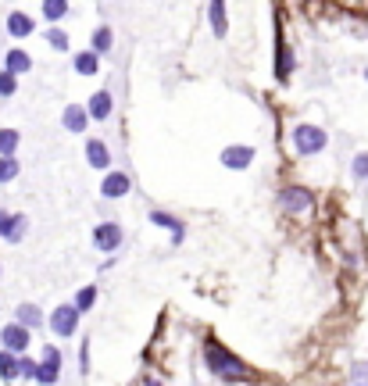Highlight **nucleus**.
Here are the masks:
<instances>
[{
	"mask_svg": "<svg viewBox=\"0 0 368 386\" xmlns=\"http://www.w3.org/2000/svg\"><path fill=\"white\" fill-rule=\"evenodd\" d=\"M129 190H133V179L126 176V172H118V168L104 172V183H100V197L104 201H122Z\"/></svg>",
	"mask_w": 368,
	"mask_h": 386,
	"instance_id": "obj_9",
	"label": "nucleus"
},
{
	"mask_svg": "<svg viewBox=\"0 0 368 386\" xmlns=\"http://www.w3.org/2000/svg\"><path fill=\"white\" fill-rule=\"evenodd\" d=\"M0 275H4V265H0Z\"/></svg>",
	"mask_w": 368,
	"mask_h": 386,
	"instance_id": "obj_36",
	"label": "nucleus"
},
{
	"mask_svg": "<svg viewBox=\"0 0 368 386\" xmlns=\"http://www.w3.org/2000/svg\"><path fill=\"white\" fill-rule=\"evenodd\" d=\"M8 222H11V211H0V240H4V232H8Z\"/></svg>",
	"mask_w": 368,
	"mask_h": 386,
	"instance_id": "obj_33",
	"label": "nucleus"
},
{
	"mask_svg": "<svg viewBox=\"0 0 368 386\" xmlns=\"http://www.w3.org/2000/svg\"><path fill=\"white\" fill-rule=\"evenodd\" d=\"M254 158H258V150L251 143H229V147H222V154H218L222 168H229V172H247L254 165Z\"/></svg>",
	"mask_w": 368,
	"mask_h": 386,
	"instance_id": "obj_4",
	"label": "nucleus"
},
{
	"mask_svg": "<svg viewBox=\"0 0 368 386\" xmlns=\"http://www.w3.org/2000/svg\"><path fill=\"white\" fill-rule=\"evenodd\" d=\"M18 176H22V161L18 158H0V186L14 183Z\"/></svg>",
	"mask_w": 368,
	"mask_h": 386,
	"instance_id": "obj_26",
	"label": "nucleus"
},
{
	"mask_svg": "<svg viewBox=\"0 0 368 386\" xmlns=\"http://www.w3.org/2000/svg\"><path fill=\"white\" fill-rule=\"evenodd\" d=\"M18 93V75H11L8 68H0V100H11Z\"/></svg>",
	"mask_w": 368,
	"mask_h": 386,
	"instance_id": "obj_29",
	"label": "nucleus"
},
{
	"mask_svg": "<svg viewBox=\"0 0 368 386\" xmlns=\"http://www.w3.org/2000/svg\"><path fill=\"white\" fill-rule=\"evenodd\" d=\"M14 322H18V326H26V329H39V326H43V311H39L36 304H18L14 308Z\"/></svg>",
	"mask_w": 368,
	"mask_h": 386,
	"instance_id": "obj_20",
	"label": "nucleus"
},
{
	"mask_svg": "<svg viewBox=\"0 0 368 386\" xmlns=\"http://www.w3.org/2000/svg\"><path fill=\"white\" fill-rule=\"evenodd\" d=\"M351 383H354V386H368V361L351 365Z\"/></svg>",
	"mask_w": 368,
	"mask_h": 386,
	"instance_id": "obj_30",
	"label": "nucleus"
},
{
	"mask_svg": "<svg viewBox=\"0 0 368 386\" xmlns=\"http://www.w3.org/2000/svg\"><path fill=\"white\" fill-rule=\"evenodd\" d=\"M293 68H297V57H293V50L286 47L282 39H275V79H279V82H290Z\"/></svg>",
	"mask_w": 368,
	"mask_h": 386,
	"instance_id": "obj_14",
	"label": "nucleus"
},
{
	"mask_svg": "<svg viewBox=\"0 0 368 386\" xmlns=\"http://www.w3.org/2000/svg\"><path fill=\"white\" fill-rule=\"evenodd\" d=\"M90 125V115H86V104H65V111H61V129L72 136H83Z\"/></svg>",
	"mask_w": 368,
	"mask_h": 386,
	"instance_id": "obj_10",
	"label": "nucleus"
},
{
	"mask_svg": "<svg viewBox=\"0 0 368 386\" xmlns=\"http://www.w3.org/2000/svg\"><path fill=\"white\" fill-rule=\"evenodd\" d=\"M111 147L100 140V136H90L86 140V165L90 168H97V172H111Z\"/></svg>",
	"mask_w": 368,
	"mask_h": 386,
	"instance_id": "obj_11",
	"label": "nucleus"
},
{
	"mask_svg": "<svg viewBox=\"0 0 368 386\" xmlns=\"http://www.w3.org/2000/svg\"><path fill=\"white\" fill-rule=\"evenodd\" d=\"M122 240H126V232H122L118 222H100L93 229V243H97V250H104V254L122 250Z\"/></svg>",
	"mask_w": 368,
	"mask_h": 386,
	"instance_id": "obj_8",
	"label": "nucleus"
},
{
	"mask_svg": "<svg viewBox=\"0 0 368 386\" xmlns=\"http://www.w3.org/2000/svg\"><path fill=\"white\" fill-rule=\"evenodd\" d=\"M151 226H157V229H168L175 247H179L182 240H186V226H182V219H175L172 211H161V208H154V211H151Z\"/></svg>",
	"mask_w": 368,
	"mask_h": 386,
	"instance_id": "obj_13",
	"label": "nucleus"
},
{
	"mask_svg": "<svg viewBox=\"0 0 368 386\" xmlns=\"http://www.w3.org/2000/svg\"><path fill=\"white\" fill-rule=\"evenodd\" d=\"M204 365H208V372L218 376L222 383H247L251 379V369L243 365L229 347H222L215 336L204 340Z\"/></svg>",
	"mask_w": 368,
	"mask_h": 386,
	"instance_id": "obj_1",
	"label": "nucleus"
},
{
	"mask_svg": "<svg viewBox=\"0 0 368 386\" xmlns=\"http://www.w3.org/2000/svg\"><path fill=\"white\" fill-rule=\"evenodd\" d=\"M43 39H47V47H50L54 54H68V50H72V39H68V33L61 29V26H50V29L43 33Z\"/></svg>",
	"mask_w": 368,
	"mask_h": 386,
	"instance_id": "obj_22",
	"label": "nucleus"
},
{
	"mask_svg": "<svg viewBox=\"0 0 368 386\" xmlns=\"http://www.w3.org/2000/svg\"><path fill=\"white\" fill-rule=\"evenodd\" d=\"M36 365H39V361H32V358H26V354H18V372H22V379H36Z\"/></svg>",
	"mask_w": 368,
	"mask_h": 386,
	"instance_id": "obj_31",
	"label": "nucleus"
},
{
	"mask_svg": "<svg viewBox=\"0 0 368 386\" xmlns=\"http://www.w3.org/2000/svg\"><path fill=\"white\" fill-rule=\"evenodd\" d=\"M143 386H165V383H161V379H154V376H147V379H143Z\"/></svg>",
	"mask_w": 368,
	"mask_h": 386,
	"instance_id": "obj_34",
	"label": "nucleus"
},
{
	"mask_svg": "<svg viewBox=\"0 0 368 386\" xmlns=\"http://www.w3.org/2000/svg\"><path fill=\"white\" fill-rule=\"evenodd\" d=\"M8 33H11L14 39H26V36L36 33V21H32L26 11H11V15H8Z\"/></svg>",
	"mask_w": 368,
	"mask_h": 386,
	"instance_id": "obj_17",
	"label": "nucleus"
},
{
	"mask_svg": "<svg viewBox=\"0 0 368 386\" xmlns=\"http://www.w3.org/2000/svg\"><path fill=\"white\" fill-rule=\"evenodd\" d=\"M26 236H29V214H11L8 232H4V240H8V243H22Z\"/></svg>",
	"mask_w": 368,
	"mask_h": 386,
	"instance_id": "obj_21",
	"label": "nucleus"
},
{
	"mask_svg": "<svg viewBox=\"0 0 368 386\" xmlns=\"http://www.w3.org/2000/svg\"><path fill=\"white\" fill-rule=\"evenodd\" d=\"M72 68H75V75H86V79H93V75L100 72V57H97L93 50H79V54L72 57Z\"/></svg>",
	"mask_w": 368,
	"mask_h": 386,
	"instance_id": "obj_19",
	"label": "nucleus"
},
{
	"mask_svg": "<svg viewBox=\"0 0 368 386\" xmlns=\"http://www.w3.org/2000/svg\"><path fill=\"white\" fill-rule=\"evenodd\" d=\"M57 379H61V351L47 343L43 358H39V365H36V383L39 386H57Z\"/></svg>",
	"mask_w": 368,
	"mask_h": 386,
	"instance_id": "obj_6",
	"label": "nucleus"
},
{
	"mask_svg": "<svg viewBox=\"0 0 368 386\" xmlns=\"http://www.w3.org/2000/svg\"><path fill=\"white\" fill-rule=\"evenodd\" d=\"M351 176H354L358 186L368 179V150H358V154H354V161H351Z\"/></svg>",
	"mask_w": 368,
	"mask_h": 386,
	"instance_id": "obj_28",
	"label": "nucleus"
},
{
	"mask_svg": "<svg viewBox=\"0 0 368 386\" xmlns=\"http://www.w3.org/2000/svg\"><path fill=\"white\" fill-rule=\"evenodd\" d=\"M79 369H83V376L90 372V340H83V351H79Z\"/></svg>",
	"mask_w": 368,
	"mask_h": 386,
	"instance_id": "obj_32",
	"label": "nucleus"
},
{
	"mask_svg": "<svg viewBox=\"0 0 368 386\" xmlns=\"http://www.w3.org/2000/svg\"><path fill=\"white\" fill-rule=\"evenodd\" d=\"M18 376H22V372H18V354H11V351L0 347V379H4V383H14Z\"/></svg>",
	"mask_w": 368,
	"mask_h": 386,
	"instance_id": "obj_24",
	"label": "nucleus"
},
{
	"mask_svg": "<svg viewBox=\"0 0 368 386\" xmlns=\"http://www.w3.org/2000/svg\"><path fill=\"white\" fill-rule=\"evenodd\" d=\"M97 286H83V290H79L75 293V300H72V304L79 308V315H86V311H93V304H97Z\"/></svg>",
	"mask_w": 368,
	"mask_h": 386,
	"instance_id": "obj_27",
	"label": "nucleus"
},
{
	"mask_svg": "<svg viewBox=\"0 0 368 386\" xmlns=\"http://www.w3.org/2000/svg\"><path fill=\"white\" fill-rule=\"evenodd\" d=\"M4 68H8L11 75L22 79L26 72H32V57H29L22 47H11V50H4Z\"/></svg>",
	"mask_w": 368,
	"mask_h": 386,
	"instance_id": "obj_15",
	"label": "nucleus"
},
{
	"mask_svg": "<svg viewBox=\"0 0 368 386\" xmlns=\"http://www.w3.org/2000/svg\"><path fill=\"white\" fill-rule=\"evenodd\" d=\"M365 82H368V64H365Z\"/></svg>",
	"mask_w": 368,
	"mask_h": 386,
	"instance_id": "obj_35",
	"label": "nucleus"
},
{
	"mask_svg": "<svg viewBox=\"0 0 368 386\" xmlns=\"http://www.w3.org/2000/svg\"><path fill=\"white\" fill-rule=\"evenodd\" d=\"M86 115H90V122H108L115 115V97H111V90H97L86 100Z\"/></svg>",
	"mask_w": 368,
	"mask_h": 386,
	"instance_id": "obj_12",
	"label": "nucleus"
},
{
	"mask_svg": "<svg viewBox=\"0 0 368 386\" xmlns=\"http://www.w3.org/2000/svg\"><path fill=\"white\" fill-rule=\"evenodd\" d=\"M39 11H43L47 21H65L72 8H68V0H43V4H39Z\"/></svg>",
	"mask_w": 368,
	"mask_h": 386,
	"instance_id": "obj_25",
	"label": "nucleus"
},
{
	"mask_svg": "<svg viewBox=\"0 0 368 386\" xmlns=\"http://www.w3.org/2000/svg\"><path fill=\"white\" fill-rule=\"evenodd\" d=\"M290 143H293V154L297 158H315L329 147V133L315 122H297L293 133H290Z\"/></svg>",
	"mask_w": 368,
	"mask_h": 386,
	"instance_id": "obj_2",
	"label": "nucleus"
},
{
	"mask_svg": "<svg viewBox=\"0 0 368 386\" xmlns=\"http://www.w3.org/2000/svg\"><path fill=\"white\" fill-rule=\"evenodd\" d=\"M22 147V133L18 129H0V158H14Z\"/></svg>",
	"mask_w": 368,
	"mask_h": 386,
	"instance_id": "obj_23",
	"label": "nucleus"
},
{
	"mask_svg": "<svg viewBox=\"0 0 368 386\" xmlns=\"http://www.w3.org/2000/svg\"><path fill=\"white\" fill-rule=\"evenodd\" d=\"M29 343H32V329L18 326V322H8V326L0 329V347L11 351V354H26Z\"/></svg>",
	"mask_w": 368,
	"mask_h": 386,
	"instance_id": "obj_7",
	"label": "nucleus"
},
{
	"mask_svg": "<svg viewBox=\"0 0 368 386\" xmlns=\"http://www.w3.org/2000/svg\"><path fill=\"white\" fill-rule=\"evenodd\" d=\"M208 21H211V33L222 39L229 33V11H226V0H211L208 4Z\"/></svg>",
	"mask_w": 368,
	"mask_h": 386,
	"instance_id": "obj_16",
	"label": "nucleus"
},
{
	"mask_svg": "<svg viewBox=\"0 0 368 386\" xmlns=\"http://www.w3.org/2000/svg\"><path fill=\"white\" fill-rule=\"evenodd\" d=\"M275 201H279V211L282 214H308L315 208V193L308 186H297L293 183V186H282Z\"/></svg>",
	"mask_w": 368,
	"mask_h": 386,
	"instance_id": "obj_3",
	"label": "nucleus"
},
{
	"mask_svg": "<svg viewBox=\"0 0 368 386\" xmlns=\"http://www.w3.org/2000/svg\"><path fill=\"white\" fill-rule=\"evenodd\" d=\"M111 47H115V33H111V26H97L93 36H90V50H93L97 57H104V54H111Z\"/></svg>",
	"mask_w": 368,
	"mask_h": 386,
	"instance_id": "obj_18",
	"label": "nucleus"
},
{
	"mask_svg": "<svg viewBox=\"0 0 368 386\" xmlns=\"http://www.w3.org/2000/svg\"><path fill=\"white\" fill-rule=\"evenodd\" d=\"M79 308L75 304H57L54 311H50V333L54 336H75V329H79Z\"/></svg>",
	"mask_w": 368,
	"mask_h": 386,
	"instance_id": "obj_5",
	"label": "nucleus"
}]
</instances>
